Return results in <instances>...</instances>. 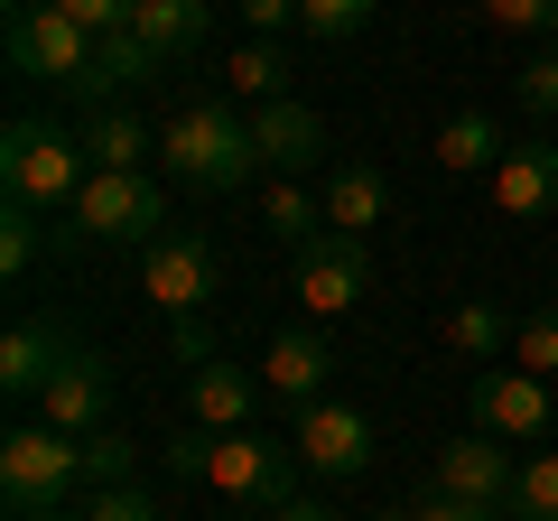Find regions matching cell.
<instances>
[{
  "instance_id": "6da1fadb",
  "label": "cell",
  "mask_w": 558,
  "mask_h": 521,
  "mask_svg": "<svg viewBox=\"0 0 558 521\" xmlns=\"http://www.w3.org/2000/svg\"><path fill=\"white\" fill-rule=\"evenodd\" d=\"M168 465L196 484H215L223 502H242V512H279V502L299 494V447L260 438V428H233V438H215V428H178L168 438Z\"/></svg>"
},
{
  "instance_id": "7a4b0ae2",
  "label": "cell",
  "mask_w": 558,
  "mask_h": 521,
  "mask_svg": "<svg viewBox=\"0 0 558 521\" xmlns=\"http://www.w3.org/2000/svg\"><path fill=\"white\" fill-rule=\"evenodd\" d=\"M159 159H168V178L196 186V196H233L260 168V149H252V121H242L233 102H186L159 131Z\"/></svg>"
},
{
  "instance_id": "3957f363",
  "label": "cell",
  "mask_w": 558,
  "mask_h": 521,
  "mask_svg": "<svg viewBox=\"0 0 558 521\" xmlns=\"http://www.w3.org/2000/svg\"><path fill=\"white\" fill-rule=\"evenodd\" d=\"M84 178H94V149L75 131H57V121H10L0 131V186H10V205L65 215L84 196Z\"/></svg>"
},
{
  "instance_id": "277c9868",
  "label": "cell",
  "mask_w": 558,
  "mask_h": 521,
  "mask_svg": "<svg viewBox=\"0 0 558 521\" xmlns=\"http://www.w3.org/2000/svg\"><path fill=\"white\" fill-rule=\"evenodd\" d=\"M159 233H168V196L140 178V168H94L84 196L57 215L65 252H84V242H159Z\"/></svg>"
},
{
  "instance_id": "5b68a950",
  "label": "cell",
  "mask_w": 558,
  "mask_h": 521,
  "mask_svg": "<svg viewBox=\"0 0 558 521\" xmlns=\"http://www.w3.org/2000/svg\"><path fill=\"white\" fill-rule=\"evenodd\" d=\"M84 484V438H57V428H10L0 438V502H10V521L28 512H65V494Z\"/></svg>"
},
{
  "instance_id": "8992f818",
  "label": "cell",
  "mask_w": 558,
  "mask_h": 521,
  "mask_svg": "<svg viewBox=\"0 0 558 521\" xmlns=\"http://www.w3.org/2000/svg\"><path fill=\"white\" fill-rule=\"evenodd\" d=\"M94 28L65 20L57 0H10V65H20L28 84H65V94H84V75H94Z\"/></svg>"
},
{
  "instance_id": "52a82bcc",
  "label": "cell",
  "mask_w": 558,
  "mask_h": 521,
  "mask_svg": "<svg viewBox=\"0 0 558 521\" xmlns=\"http://www.w3.org/2000/svg\"><path fill=\"white\" fill-rule=\"evenodd\" d=\"M289 289H299L307 317H354L363 289H373V252L354 233H317L307 252H289Z\"/></svg>"
},
{
  "instance_id": "ba28073f",
  "label": "cell",
  "mask_w": 558,
  "mask_h": 521,
  "mask_svg": "<svg viewBox=\"0 0 558 521\" xmlns=\"http://www.w3.org/2000/svg\"><path fill=\"white\" fill-rule=\"evenodd\" d=\"M140 299L168 307V317H205V299H215V242L205 233H159L140 252Z\"/></svg>"
},
{
  "instance_id": "9c48e42d",
  "label": "cell",
  "mask_w": 558,
  "mask_h": 521,
  "mask_svg": "<svg viewBox=\"0 0 558 521\" xmlns=\"http://www.w3.org/2000/svg\"><path fill=\"white\" fill-rule=\"evenodd\" d=\"M289 447H299L307 475H363L373 465V420L354 401H307L299 428H289Z\"/></svg>"
},
{
  "instance_id": "30bf717a",
  "label": "cell",
  "mask_w": 558,
  "mask_h": 521,
  "mask_svg": "<svg viewBox=\"0 0 558 521\" xmlns=\"http://www.w3.org/2000/svg\"><path fill=\"white\" fill-rule=\"evenodd\" d=\"M38 420L57 428V438H94V428L112 420V363H102L94 344H75V354L57 363V381L38 391Z\"/></svg>"
},
{
  "instance_id": "8fae6325",
  "label": "cell",
  "mask_w": 558,
  "mask_h": 521,
  "mask_svg": "<svg viewBox=\"0 0 558 521\" xmlns=\"http://www.w3.org/2000/svg\"><path fill=\"white\" fill-rule=\"evenodd\" d=\"M475 428H484V438H549V428H558L549 381L521 373V363H512V373H502V363L475 373Z\"/></svg>"
},
{
  "instance_id": "7c38bea8",
  "label": "cell",
  "mask_w": 558,
  "mask_h": 521,
  "mask_svg": "<svg viewBox=\"0 0 558 521\" xmlns=\"http://www.w3.org/2000/svg\"><path fill=\"white\" fill-rule=\"evenodd\" d=\"M65 354H75L65 317H47V307L10 317V336H0V391H10V401H38L47 381H57V363H65Z\"/></svg>"
},
{
  "instance_id": "4fadbf2b",
  "label": "cell",
  "mask_w": 558,
  "mask_h": 521,
  "mask_svg": "<svg viewBox=\"0 0 558 521\" xmlns=\"http://www.w3.org/2000/svg\"><path fill=\"white\" fill-rule=\"evenodd\" d=\"M512 475L521 465L502 457V438H447L438 457H428V494H465V502H512Z\"/></svg>"
},
{
  "instance_id": "5bb4252c",
  "label": "cell",
  "mask_w": 558,
  "mask_h": 521,
  "mask_svg": "<svg viewBox=\"0 0 558 521\" xmlns=\"http://www.w3.org/2000/svg\"><path fill=\"white\" fill-rule=\"evenodd\" d=\"M326 373H336V344L317 336V326H279L270 344H260V391H279V401H326Z\"/></svg>"
},
{
  "instance_id": "9a60e30c",
  "label": "cell",
  "mask_w": 558,
  "mask_h": 521,
  "mask_svg": "<svg viewBox=\"0 0 558 521\" xmlns=\"http://www.w3.org/2000/svg\"><path fill=\"white\" fill-rule=\"evenodd\" d=\"M494 205H502L512 223L558 215V141H512V149H502V168H494Z\"/></svg>"
},
{
  "instance_id": "2e32d148",
  "label": "cell",
  "mask_w": 558,
  "mask_h": 521,
  "mask_svg": "<svg viewBox=\"0 0 558 521\" xmlns=\"http://www.w3.org/2000/svg\"><path fill=\"white\" fill-rule=\"evenodd\" d=\"M252 149H260V168H279V178H299V168H317L326 159V121L307 112V102H260L252 112Z\"/></svg>"
},
{
  "instance_id": "e0dca14e",
  "label": "cell",
  "mask_w": 558,
  "mask_h": 521,
  "mask_svg": "<svg viewBox=\"0 0 558 521\" xmlns=\"http://www.w3.org/2000/svg\"><path fill=\"white\" fill-rule=\"evenodd\" d=\"M186 410H196V428H215V438H233V428H252L260 410V373H242V363H196L186 373Z\"/></svg>"
},
{
  "instance_id": "ac0fdd59",
  "label": "cell",
  "mask_w": 558,
  "mask_h": 521,
  "mask_svg": "<svg viewBox=\"0 0 558 521\" xmlns=\"http://www.w3.org/2000/svg\"><path fill=\"white\" fill-rule=\"evenodd\" d=\"M205 20H215V10H205V0H140V47H149V57L159 65H186L205 47Z\"/></svg>"
},
{
  "instance_id": "d6986e66",
  "label": "cell",
  "mask_w": 558,
  "mask_h": 521,
  "mask_svg": "<svg viewBox=\"0 0 558 521\" xmlns=\"http://www.w3.org/2000/svg\"><path fill=\"white\" fill-rule=\"evenodd\" d=\"M428 149H438V168H447V178H494L512 141H502V121H494V112H457Z\"/></svg>"
},
{
  "instance_id": "ffe728a7",
  "label": "cell",
  "mask_w": 558,
  "mask_h": 521,
  "mask_svg": "<svg viewBox=\"0 0 558 521\" xmlns=\"http://www.w3.org/2000/svg\"><path fill=\"white\" fill-rule=\"evenodd\" d=\"M381 205H391V186H381V168H336V178H326V233H373V223H381Z\"/></svg>"
},
{
  "instance_id": "44dd1931",
  "label": "cell",
  "mask_w": 558,
  "mask_h": 521,
  "mask_svg": "<svg viewBox=\"0 0 558 521\" xmlns=\"http://www.w3.org/2000/svg\"><path fill=\"white\" fill-rule=\"evenodd\" d=\"M149 75H168V65L149 57V47H140V28H112V38L94 47V75H84V102H112L121 84H131V94H140V84H149Z\"/></svg>"
},
{
  "instance_id": "7402d4cb",
  "label": "cell",
  "mask_w": 558,
  "mask_h": 521,
  "mask_svg": "<svg viewBox=\"0 0 558 521\" xmlns=\"http://www.w3.org/2000/svg\"><path fill=\"white\" fill-rule=\"evenodd\" d=\"M512 336H521V317H502L494 299H457V307H447V344H457L465 363H502Z\"/></svg>"
},
{
  "instance_id": "603a6c76",
  "label": "cell",
  "mask_w": 558,
  "mask_h": 521,
  "mask_svg": "<svg viewBox=\"0 0 558 521\" xmlns=\"http://www.w3.org/2000/svg\"><path fill=\"white\" fill-rule=\"evenodd\" d=\"M84 149H94V168H149V149H159V131L140 112H94V131H84Z\"/></svg>"
},
{
  "instance_id": "cb8c5ba5",
  "label": "cell",
  "mask_w": 558,
  "mask_h": 521,
  "mask_svg": "<svg viewBox=\"0 0 558 521\" xmlns=\"http://www.w3.org/2000/svg\"><path fill=\"white\" fill-rule=\"evenodd\" d=\"M47 252L65 260L57 223H38V205H10V215H0V270H10V280H28V270H38Z\"/></svg>"
},
{
  "instance_id": "d4e9b609",
  "label": "cell",
  "mask_w": 558,
  "mask_h": 521,
  "mask_svg": "<svg viewBox=\"0 0 558 521\" xmlns=\"http://www.w3.org/2000/svg\"><path fill=\"white\" fill-rule=\"evenodd\" d=\"M260 223H270V242L307 252V242L326 233V196H307V186H289V178H279V186H270V205H260Z\"/></svg>"
},
{
  "instance_id": "484cf974",
  "label": "cell",
  "mask_w": 558,
  "mask_h": 521,
  "mask_svg": "<svg viewBox=\"0 0 558 521\" xmlns=\"http://www.w3.org/2000/svg\"><path fill=\"white\" fill-rule=\"evenodd\" d=\"M223 84H233L242 102H279V94H289V65H279V47H270V38H252V47H233Z\"/></svg>"
},
{
  "instance_id": "4316f807",
  "label": "cell",
  "mask_w": 558,
  "mask_h": 521,
  "mask_svg": "<svg viewBox=\"0 0 558 521\" xmlns=\"http://www.w3.org/2000/svg\"><path fill=\"white\" fill-rule=\"evenodd\" d=\"M512 363H521V373H539V381L558 373V299H539L531 317H521V336H512Z\"/></svg>"
},
{
  "instance_id": "83f0119b",
  "label": "cell",
  "mask_w": 558,
  "mask_h": 521,
  "mask_svg": "<svg viewBox=\"0 0 558 521\" xmlns=\"http://www.w3.org/2000/svg\"><path fill=\"white\" fill-rule=\"evenodd\" d=\"M299 28H307V38H326V47H344V38L373 28V0H299Z\"/></svg>"
},
{
  "instance_id": "f1b7e54d",
  "label": "cell",
  "mask_w": 558,
  "mask_h": 521,
  "mask_svg": "<svg viewBox=\"0 0 558 521\" xmlns=\"http://www.w3.org/2000/svg\"><path fill=\"white\" fill-rule=\"evenodd\" d=\"M512 521H558V457H531L512 475Z\"/></svg>"
},
{
  "instance_id": "f546056e",
  "label": "cell",
  "mask_w": 558,
  "mask_h": 521,
  "mask_svg": "<svg viewBox=\"0 0 558 521\" xmlns=\"http://www.w3.org/2000/svg\"><path fill=\"white\" fill-rule=\"evenodd\" d=\"M84 484H131V438H112V428H94V438H84Z\"/></svg>"
},
{
  "instance_id": "4dcf8cb0",
  "label": "cell",
  "mask_w": 558,
  "mask_h": 521,
  "mask_svg": "<svg viewBox=\"0 0 558 521\" xmlns=\"http://www.w3.org/2000/svg\"><path fill=\"white\" fill-rule=\"evenodd\" d=\"M494 28H521V38H558V0H484Z\"/></svg>"
},
{
  "instance_id": "1f68e13d",
  "label": "cell",
  "mask_w": 558,
  "mask_h": 521,
  "mask_svg": "<svg viewBox=\"0 0 558 521\" xmlns=\"http://www.w3.org/2000/svg\"><path fill=\"white\" fill-rule=\"evenodd\" d=\"M512 102H521L531 121H549V112H558V57H531V65H521V75H512Z\"/></svg>"
},
{
  "instance_id": "d6a6232c",
  "label": "cell",
  "mask_w": 558,
  "mask_h": 521,
  "mask_svg": "<svg viewBox=\"0 0 558 521\" xmlns=\"http://www.w3.org/2000/svg\"><path fill=\"white\" fill-rule=\"evenodd\" d=\"M75 521H159V502L140 494V484H102V494H94V502H84V512H75Z\"/></svg>"
},
{
  "instance_id": "836d02e7",
  "label": "cell",
  "mask_w": 558,
  "mask_h": 521,
  "mask_svg": "<svg viewBox=\"0 0 558 521\" xmlns=\"http://www.w3.org/2000/svg\"><path fill=\"white\" fill-rule=\"evenodd\" d=\"M410 521H512V502H465V494H428Z\"/></svg>"
},
{
  "instance_id": "e575fe53",
  "label": "cell",
  "mask_w": 558,
  "mask_h": 521,
  "mask_svg": "<svg viewBox=\"0 0 558 521\" xmlns=\"http://www.w3.org/2000/svg\"><path fill=\"white\" fill-rule=\"evenodd\" d=\"M242 28L252 38H279V28H299V0H242Z\"/></svg>"
},
{
  "instance_id": "d590c367",
  "label": "cell",
  "mask_w": 558,
  "mask_h": 521,
  "mask_svg": "<svg viewBox=\"0 0 558 521\" xmlns=\"http://www.w3.org/2000/svg\"><path fill=\"white\" fill-rule=\"evenodd\" d=\"M168 326H178V336H168L178 363H215V326H205V317H168Z\"/></svg>"
},
{
  "instance_id": "8d00e7d4",
  "label": "cell",
  "mask_w": 558,
  "mask_h": 521,
  "mask_svg": "<svg viewBox=\"0 0 558 521\" xmlns=\"http://www.w3.org/2000/svg\"><path fill=\"white\" fill-rule=\"evenodd\" d=\"M260 521H336V512H326V502H307V494H289L279 512H260Z\"/></svg>"
},
{
  "instance_id": "74e56055",
  "label": "cell",
  "mask_w": 558,
  "mask_h": 521,
  "mask_svg": "<svg viewBox=\"0 0 558 521\" xmlns=\"http://www.w3.org/2000/svg\"><path fill=\"white\" fill-rule=\"evenodd\" d=\"M28 521H75V512H28Z\"/></svg>"
},
{
  "instance_id": "f35d334b",
  "label": "cell",
  "mask_w": 558,
  "mask_h": 521,
  "mask_svg": "<svg viewBox=\"0 0 558 521\" xmlns=\"http://www.w3.org/2000/svg\"><path fill=\"white\" fill-rule=\"evenodd\" d=\"M373 521H410V512H373Z\"/></svg>"
}]
</instances>
